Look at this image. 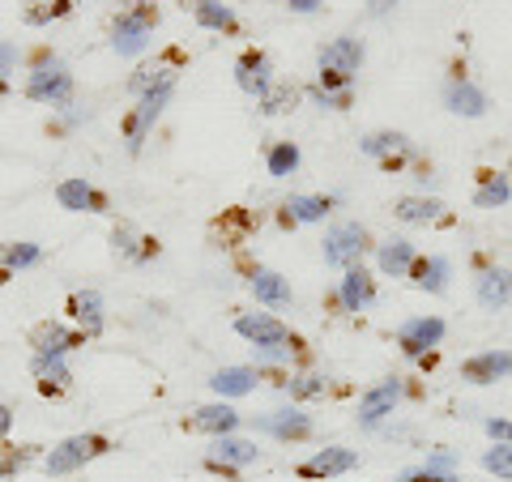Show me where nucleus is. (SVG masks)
I'll list each match as a JSON object with an SVG mask.
<instances>
[{
	"instance_id": "1",
	"label": "nucleus",
	"mask_w": 512,
	"mask_h": 482,
	"mask_svg": "<svg viewBox=\"0 0 512 482\" xmlns=\"http://www.w3.org/2000/svg\"><path fill=\"white\" fill-rule=\"evenodd\" d=\"M26 99L35 103H52V107H64L73 99V73L64 69L60 60H43L26 82Z\"/></svg>"
},
{
	"instance_id": "2",
	"label": "nucleus",
	"mask_w": 512,
	"mask_h": 482,
	"mask_svg": "<svg viewBox=\"0 0 512 482\" xmlns=\"http://www.w3.org/2000/svg\"><path fill=\"white\" fill-rule=\"evenodd\" d=\"M171 90H175V77H167V82H158L154 90H146L141 94V103H137V111L128 116V128H124V137H128V150H141V141H146V133L154 128V120L163 116V107H167V99H171Z\"/></svg>"
},
{
	"instance_id": "3",
	"label": "nucleus",
	"mask_w": 512,
	"mask_h": 482,
	"mask_svg": "<svg viewBox=\"0 0 512 482\" xmlns=\"http://www.w3.org/2000/svg\"><path fill=\"white\" fill-rule=\"evenodd\" d=\"M103 453H107L103 436H73V440H64V444L52 448V457H47V474H73V470H82L86 461L103 457Z\"/></svg>"
},
{
	"instance_id": "4",
	"label": "nucleus",
	"mask_w": 512,
	"mask_h": 482,
	"mask_svg": "<svg viewBox=\"0 0 512 482\" xmlns=\"http://www.w3.org/2000/svg\"><path fill=\"white\" fill-rule=\"evenodd\" d=\"M363 252H367V231L359 227V222H346V227H333L325 235V265L355 269Z\"/></svg>"
},
{
	"instance_id": "5",
	"label": "nucleus",
	"mask_w": 512,
	"mask_h": 482,
	"mask_svg": "<svg viewBox=\"0 0 512 482\" xmlns=\"http://www.w3.org/2000/svg\"><path fill=\"white\" fill-rule=\"evenodd\" d=\"M235 333L248 337L252 350H256V346H286V350H295L291 329H286L278 316H269V312H248V316H239V320H235Z\"/></svg>"
},
{
	"instance_id": "6",
	"label": "nucleus",
	"mask_w": 512,
	"mask_h": 482,
	"mask_svg": "<svg viewBox=\"0 0 512 482\" xmlns=\"http://www.w3.org/2000/svg\"><path fill=\"white\" fill-rule=\"evenodd\" d=\"M150 26H154V13H150V9L124 13V18H116V26H111V47H116L120 56H137V52H146V43H150Z\"/></svg>"
},
{
	"instance_id": "7",
	"label": "nucleus",
	"mask_w": 512,
	"mask_h": 482,
	"mask_svg": "<svg viewBox=\"0 0 512 482\" xmlns=\"http://www.w3.org/2000/svg\"><path fill=\"white\" fill-rule=\"evenodd\" d=\"M440 342H444V320L440 316H414L397 329V346H402L410 359H423L427 350L440 346Z\"/></svg>"
},
{
	"instance_id": "8",
	"label": "nucleus",
	"mask_w": 512,
	"mask_h": 482,
	"mask_svg": "<svg viewBox=\"0 0 512 482\" xmlns=\"http://www.w3.org/2000/svg\"><path fill=\"white\" fill-rule=\"evenodd\" d=\"M402 401V380H380L359 397V427H380V419H389Z\"/></svg>"
},
{
	"instance_id": "9",
	"label": "nucleus",
	"mask_w": 512,
	"mask_h": 482,
	"mask_svg": "<svg viewBox=\"0 0 512 482\" xmlns=\"http://www.w3.org/2000/svg\"><path fill=\"white\" fill-rule=\"evenodd\" d=\"M359 64H363V43L355 35H342V39L320 47V73H338V77H350V82H355Z\"/></svg>"
},
{
	"instance_id": "10",
	"label": "nucleus",
	"mask_w": 512,
	"mask_h": 482,
	"mask_svg": "<svg viewBox=\"0 0 512 482\" xmlns=\"http://www.w3.org/2000/svg\"><path fill=\"white\" fill-rule=\"evenodd\" d=\"M256 457H261V448L252 440H235V436H218L210 444V453H205V461H210L214 470H244Z\"/></svg>"
},
{
	"instance_id": "11",
	"label": "nucleus",
	"mask_w": 512,
	"mask_h": 482,
	"mask_svg": "<svg viewBox=\"0 0 512 482\" xmlns=\"http://www.w3.org/2000/svg\"><path fill=\"white\" fill-rule=\"evenodd\" d=\"M235 82L244 94H256V99H261V94L274 86V64H269L265 52H244L235 64Z\"/></svg>"
},
{
	"instance_id": "12",
	"label": "nucleus",
	"mask_w": 512,
	"mask_h": 482,
	"mask_svg": "<svg viewBox=\"0 0 512 482\" xmlns=\"http://www.w3.org/2000/svg\"><path fill=\"white\" fill-rule=\"evenodd\" d=\"M56 201L69 214H107V197L94 184H86V180H64L56 188Z\"/></svg>"
},
{
	"instance_id": "13",
	"label": "nucleus",
	"mask_w": 512,
	"mask_h": 482,
	"mask_svg": "<svg viewBox=\"0 0 512 482\" xmlns=\"http://www.w3.org/2000/svg\"><path fill=\"white\" fill-rule=\"evenodd\" d=\"M461 376H466L470 384H495V380L512 376V355L508 350H483V355L461 363Z\"/></svg>"
},
{
	"instance_id": "14",
	"label": "nucleus",
	"mask_w": 512,
	"mask_h": 482,
	"mask_svg": "<svg viewBox=\"0 0 512 482\" xmlns=\"http://www.w3.org/2000/svg\"><path fill=\"white\" fill-rule=\"evenodd\" d=\"M355 465H359L355 448H320V453H312L308 461H303L299 474H308V478H338V474H350Z\"/></svg>"
},
{
	"instance_id": "15",
	"label": "nucleus",
	"mask_w": 512,
	"mask_h": 482,
	"mask_svg": "<svg viewBox=\"0 0 512 482\" xmlns=\"http://www.w3.org/2000/svg\"><path fill=\"white\" fill-rule=\"evenodd\" d=\"M256 427L269 431L278 440H308L312 436V419L303 410H274V414H261Z\"/></svg>"
},
{
	"instance_id": "16",
	"label": "nucleus",
	"mask_w": 512,
	"mask_h": 482,
	"mask_svg": "<svg viewBox=\"0 0 512 482\" xmlns=\"http://www.w3.org/2000/svg\"><path fill=\"white\" fill-rule=\"evenodd\" d=\"M444 103H448V111H453V116H466V120H478V116H483V111L491 107L487 94L478 90L474 82H466V77H461V82H448Z\"/></svg>"
},
{
	"instance_id": "17",
	"label": "nucleus",
	"mask_w": 512,
	"mask_h": 482,
	"mask_svg": "<svg viewBox=\"0 0 512 482\" xmlns=\"http://www.w3.org/2000/svg\"><path fill=\"white\" fill-rule=\"evenodd\" d=\"M372 299H376L372 273H367L363 265L346 269V278H342V308L346 312H363V308H372Z\"/></svg>"
},
{
	"instance_id": "18",
	"label": "nucleus",
	"mask_w": 512,
	"mask_h": 482,
	"mask_svg": "<svg viewBox=\"0 0 512 482\" xmlns=\"http://www.w3.org/2000/svg\"><path fill=\"white\" fill-rule=\"evenodd\" d=\"M248 291L261 303H269V308H286V303H291V282H286L282 273H274V269H252Z\"/></svg>"
},
{
	"instance_id": "19",
	"label": "nucleus",
	"mask_w": 512,
	"mask_h": 482,
	"mask_svg": "<svg viewBox=\"0 0 512 482\" xmlns=\"http://www.w3.org/2000/svg\"><path fill=\"white\" fill-rule=\"evenodd\" d=\"M188 427L192 431H205V436H231V431L239 427V414L227 406V401H218V406H201L197 414L188 419Z\"/></svg>"
},
{
	"instance_id": "20",
	"label": "nucleus",
	"mask_w": 512,
	"mask_h": 482,
	"mask_svg": "<svg viewBox=\"0 0 512 482\" xmlns=\"http://www.w3.org/2000/svg\"><path fill=\"white\" fill-rule=\"evenodd\" d=\"M30 372L39 376V393H47V397H60L73 384L69 367H64V359H56V355H35L30 359Z\"/></svg>"
},
{
	"instance_id": "21",
	"label": "nucleus",
	"mask_w": 512,
	"mask_h": 482,
	"mask_svg": "<svg viewBox=\"0 0 512 482\" xmlns=\"http://www.w3.org/2000/svg\"><path fill=\"white\" fill-rule=\"evenodd\" d=\"M363 154L367 158H384V167L397 171L402 167V158L410 154V141L402 133H372V137H363Z\"/></svg>"
},
{
	"instance_id": "22",
	"label": "nucleus",
	"mask_w": 512,
	"mask_h": 482,
	"mask_svg": "<svg viewBox=\"0 0 512 482\" xmlns=\"http://www.w3.org/2000/svg\"><path fill=\"white\" fill-rule=\"evenodd\" d=\"M376 261H380V273H389V278H406L419 256H414L410 239H384L380 252H376Z\"/></svg>"
},
{
	"instance_id": "23",
	"label": "nucleus",
	"mask_w": 512,
	"mask_h": 482,
	"mask_svg": "<svg viewBox=\"0 0 512 482\" xmlns=\"http://www.w3.org/2000/svg\"><path fill=\"white\" fill-rule=\"evenodd\" d=\"M30 342H35V355H56V359H64L77 342H82V337L69 333L64 325H52V320H47V325H39L35 333H30Z\"/></svg>"
},
{
	"instance_id": "24",
	"label": "nucleus",
	"mask_w": 512,
	"mask_h": 482,
	"mask_svg": "<svg viewBox=\"0 0 512 482\" xmlns=\"http://www.w3.org/2000/svg\"><path fill=\"white\" fill-rule=\"evenodd\" d=\"M478 303L491 308V312L512 303V273L508 269H487L483 278H478Z\"/></svg>"
},
{
	"instance_id": "25",
	"label": "nucleus",
	"mask_w": 512,
	"mask_h": 482,
	"mask_svg": "<svg viewBox=\"0 0 512 482\" xmlns=\"http://www.w3.org/2000/svg\"><path fill=\"white\" fill-rule=\"evenodd\" d=\"M448 273H453V265H448L444 256H427V261H414L410 278H414V286H419V291L440 295L444 286H448Z\"/></svg>"
},
{
	"instance_id": "26",
	"label": "nucleus",
	"mask_w": 512,
	"mask_h": 482,
	"mask_svg": "<svg viewBox=\"0 0 512 482\" xmlns=\"http://www.w3.org/2000/svg\"><path fill=\"white\" fill-rule=\"evenodd\" d=\"M188 5H192V18H197L205 30H227V35L239 30V18L222 5V0H188Z\"/></svg>"
},
{
	"instance_id": "27",
	"label": "nucleus",
	"mask_w": 512,
	"mask_h": 482,
	"mask_svg": "<svg viewBox=\"0 0 512 482\" xmlns=\"http://www.w3.org/2000/svg\"><path fill=\"white\" fill-rule=\"evenodd\" d=\"M69 316H73L86 333H99V329H103V299H99V291H77V295L69 299Z\"/></svg>"
},
{
	"instance_id": "28",
	"label": "nucleus",
	"mask_w": 512,
	"mask_h": 482,
	"mask_svg": "<svg viewBox=\"0 0 512 482\" xmlns=\"http://www.w3.org/2000/svg\"><path fill=\"white\" fill-rule=\"evenodd\" d=\"M210 389L218 397H248L256 389V372L252 367H222V372L210 380Z\"/></svg>"
},
{
	"instance_id": "29",
	"label": "nucleus",
	"mask_w": 512,
	"mask_h": 482,
	"mask_svg": "<svg viewBox=\"0 0 512 482\" xmlns=\"http://www.w3.org/2000/svg\"><path fill=\"white\" fill-rule=\"evenodd\" d=\"M393 214L402 222H410V227H423V222H436L444 214V205L436 197H402L393 205Z\"/></svg>"
},
{
	"instance_id": "30",
	"label": "nucleus",
	"mask_w": 512,
	"mask_h": 482,
	"mask_svg": "<svg viewBox=\"0 0 512 482\" xmlns=\"http://www.w3.org/2000/svg\"><path fill=\"white\" fill-rule=\"evenodd\" d=\"M512 197V184L508 175H495V171H483V184L474 192V205L478 210H495V205H504Z\"/></svg>"
},
{
	"instance_id": "31",
	"label": "nucleus",
	"mask_w": 512,
	"mask_h": 482,
	"mask_svg": "<svg viewBox=\"0 0 512 482\" xmlns=\"http://www.w3.org/2000/svg\"><path fill=\"white\" fill-rule=\"evenodd\" d=\"M295 103H299V86H291V82H274L261 94L265 116H286V111H295Z\"/></svg>"
},
{
	"instance_id": "32",
	"label": "nucleus",
	"mask_w": 512,
	"mask_h": 482,
	"mask_svg": "<svg viewBox=\"0 0 512 482\" xmlns=\"http://www.w3.org/2000/svg\"><path fill=\"white\" fill-rule=\"evenodd\" d=\"M286 210H291L295 222H320L333 210V201L329 197H291L286 201Z\"/></svg>"
},
{
	"instance_id": "33",
	"label": "nucleus",
	"mask_w": 512,
	"mask_h": 482,
	"mask_svg": "<svg viewBox=\"0 0 512 482\" xmlns=\"http://www.w3.org/2000/svg\"><path fill=\"white\" fill-rule=\"evenodd\" d=\"M295 167H299V150L291 141H278V146L269 150V175H274V180H286Z\"/></svg>"
},
{
	"instance_id": "34",
	"label": "nucleus",
	"mask_w": 512,
	"mask_h": 482,
	"mask_svg": "<svg viewBox=\"0 0 512 482\" xmlns=\"http://www.w3.org/2000/svg\"><path fill=\"white\" fill-rule=\"evenodd\" d=\"M137 244H141V239L128 231V227H116V231H111V248H116L124 261H146V256H150V248H137Z\"/></svg>"
},
{
	"instance_id": "35",
	"label": "nucleus",
	"mask_w": 512,
	"mask_h": 482,
	"mask_svg": "<svg viewBox=\"0 0 512 482\" xmlns=\"http://www.w3.org/2000/svg\"><path fill=\"white\" fill-rule=\"evenodd\" d=\"M39 248L35 244H9L0 248V261H5V269H26V265H39Z\"/></svg>"
},
{
	"instance_id": "36",
	"label": "nucleus",
	"mask_w": 512,
	"mask_h": 482,
	"mask_svg": "<svg viewBox=\"0 0 512 482\" xmlns=\"http://www.w3.org/2000/svg\"><path fill=\"white\" fill-rule=\"evenodd\" d=\"M286 393H291L295 401L320 397V393H325V376H316V372H303V376H295V380H286Z\"/></svg>"
},
{
	"instance_id": "37",
	"label": "nucleus",
	"mask_w": 512,
	"mask_h": 482,
	"mask_svg": "<svg viewBox=\"0 0 512 482\" xmlns=\"http://www.w3.org/2000/svg\"><path fill=\"white\" fill-rule=\"evenodd\" d=\"M69 13V0H35V5L26 9V22L30 26H43V22H52V18H64Z\"/></svg>"
},
{
	"instance_id": "38",
	"label": "nucleus",
	"mask_w": 512,
	"mask_h": 482,
	"mask_svg": "<svg viewBox=\"0 0 512 482\" xmlns=\"http://www.w3.org/2000/svg\"><path fill=\"white\" fill-rule=\"evenodd\" d=\"M483 465L495 478H512V444H491L483 453Z\"/></svg>"
},
{
	"instance_id": "39",
	"label": "nucleus",
	"mask_w": 512,
	"mask_h": 482,
	"mask_svg": "<svg viewBox=\"0 0 512 482\" xmlns=\"http://www.w3.org/2000/svg\"><path fill=\"white\" fill-rule=\"evenodd\" d=\"M26 461H30V448H22V453H18V448H9V453H0V478L13 474V470H18V465H26Z\"/></svg>"
},
{
	"instance_id": "40",
	"label": "nucleus",
	"mask_w": 512,
	"mask_h": 482,
	"mask_svg": "<svg viewBox=\"0 0 512 482\" xmlns=\"http://www.w3.org/2000/svg\"><path fill=\"white\" fill-rule=\"evenodd\" d=\"M487 436L495 444H512V419H487Z\"/></svg>"
},
{
	"instance_id": "41",
	"label": "nucleus",
	"mask_w": 512,
	"mask_h": 482,
	"mask_svg": "<svg viewBox=\"0 0 512 482\" xmlns=\"http://www.w3.org/2000/svg\"><path fill=\"white\" fill-rule=\"evenodd\" d=\"M18 69V47L13 43H0V82H5V73Z\"/></svg>"
},
{
	"instance_id": "42",
	"label": "nucleus",
	"mask_w": 512,
	"mask_h": 482,
	"mask_svg": "<svg viewBox=\"0 0 512 482\" xmlns=\"http://www.w3.org/2000/svg\"><path fill=\"white\" fill-rule=\"evenodd\" d=\"M256 359H261V363H286V359H291V350H286V346H256Z\"/></svg>"
},
{
	"instance_id": "43",
	"label": "nucleus",
	"mask_w": 512,
	"mask_h": 482,
	"mask_svg": "<svg viewBox=\"0 0 512 482\" xmlns=\"http://www.w3.org/2000/svg\"><path fill=\"white\" fill-rule=\"evenodd\" d=\"M397 482H457L453 474H431V470H410V474H402Z\"/></svg>"
},
{
	"instance_id": "44",
	"label": "nucleus",
	"mask_w": 512,
	"mask_h": 482,
	"mask_svg": "<svg viewBox=\"0 0 512 482\" xmlns=\"http://www.w3.org/2000/svg\"><path fill=\"white\" fill-rule=\"evenodd\" d=\"M448 465H453V453H436V457H427L423 470H431V474H444Z\"/></svg>"
},
{
	"instance_id": "45",
	"label": "nucleus",
	"mask_w": 512,
	"mask_h": 482,
	"mask_svg": "<svg viewBox=\"0 0 512 482\" xmlns=\"http://www.w3.org/2000/svg\"><path fill=\"white\" fill-rule=\"evenodd\" d=\"M286 5H291L295 13H316L320 5H325V0H286Z\"/></svg>"
},
{
	"instance_id": "46",
	"label": "nucleus",
	"mask_w": 512,
	"mask_h": 482,
	"mask_svg": "<svg viewBox=\"0 0 512 482\" xmlns=\"http://www.w3.org/2000/svg\"><path fill=\"white\" fill-rule=\"evenodd\" d=\"M9 427H13V410H9V406H0V440L9 436Z\"/></svg>"
},
{
	"instance_id": "47",
	"label": "nucleus",
	"mask_w": 512,
	"mask_h": 482,
	"mask_svg": "<svg viewBox=\"0 0 512 482\" xmlns=\"http://www.w3.org/2000/svg\"><path fill=\"white\" fill-rule=\"evenodd\" d=\"M397 5V0H372V5H367V13H372V18H380V13H389Z\"/></svg>"
}]
</instances>
